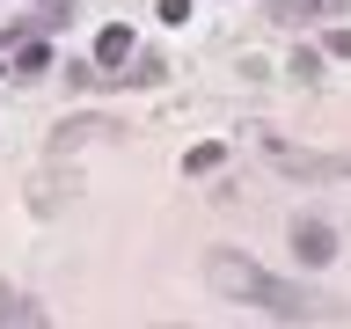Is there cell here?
I'll use <instances>...</instances> for the list:
<instances>
[{
    "instance_id": "obj_1",
    "label": "cell",
    "mask_w": 351,
    "mask_h": 329,
    "mask_svg": "<svg viewBox=\"0 0 351 329\" xmlns=\"http://www.w3.org/2000/svg\"><path fill=\"white\" fill-rule=\"evenodd\" d=\"M205 278H213L219 300L256 307L271 322H329V315H344V300H329V293H315V285H300V278H278V271H263V263L241 256V249H213V256H205Z\"/></svg>"
},
{
    "instance_id": "obj_2",
    "label": "cell",
    "mask_w": 351,
    "mask_h": 329,
    "mask_svg": "<svg viewBox=\"0 0 351 329\" xmlns=\"http://www.w3.org/2000/svg\"><path fill=\"white\" fill-rule=\"evenodd\" d=\"M241 139L263 154V169L300 175V183H344V175H351V154H315V147H300V139H285L278 125H249Z\"/></svg>"
},
{
    "instance_id": "obj_3",
    "label": "cell",
    "mask_w": 351,
    "mask_h": 329,
    "mask_svg": "<svg viewBox=\"0 0 351 329\" xmlns=\"http://www.w3.org/2000/svg\"><path fill=\"white\" fill-rule=\"evenodd\" d=\"M293 256H300V271H329V263H337V227L300 212L293 219Z\"/></svg>"
},
{
    "instance_id": "obj_4",
    "label": "cell",
    "mask_w": 351,
    "mask_h": 329,
    "mask_svg": "<svg viewBox=\"0 0 351 329\" xmlns=\"http://www.w3.org/2000/svg\"><path fill=\"white\" fill-rule=\"evenodd\" d=\"M351 0H271V15L278 22H329V15H344Z\"/></svg>"
},
{
    "instance_id": "obj_5",
    "label": "cell",
    "mask_w": 351,
    "mask_h": 329,
    "mask_svg": "<svg viewBox=\"0 0 351 329\" xmlns=\"http://www.w3.org/2000/svg\"><path fill=\"white\" fill-rule=\"evenodd\" d=\"M125 59H132V22H110L95 37V66H125Z\"/></svg>"
},
{
    "instance_id": "obj_6",
    "label": "cell",
    "mask_w": 351,
    "mask_h": 329,
    "mask_svg": "<svg viewBox=\"0 0 351 329\" xmlns=\"http://www.w3.org/2000/svg\"><path fill=\"white\" fill-rule=\"evenodd\" d=\"M81 139H117V125H103V117H81V125H59V139H51V147H81Z\"/></svg>"
},
{
    "instance_id": "obj_7",
    "label": "cell",
    "mask_w": 351,
    "mask_h": 329,
    "mask_svg": "<svg viewBox=\"0 0 351 329\" xmlns=\"http://www.w3.org/2000/svg\"><path fill=\"white\" fill-rule=\"evenodd\" d=\"M15 315H22V293L0 278V329H15Z\"/></svg>"
},
{
    "instance_id": "obj_8",
    "label": "cell",
    "mask_w": 351,
    "mask_h": 329,
    "mask_svg": "<svg viewBox=\"0 0 351 329\" xmlns=\"http://www.w3.org/2000/svg\"><path fill=\"white\" fill-rule=\"evenodd\" d=\"M15 329H51V315H44V307H29V300H22V315H15Z\"/></svg>"
},
{
    "instance_id": "obj_9",
    "label": "cell",
    "mask_w": 351,
    "mask_h": 329,
    "mask_svg": "<svg viewBox=\"0 0 351 329\" xmlns=\"http://www.w3.org/2000/svg\"><path fill=\"white\" fill-rule=\"evenodd\" d=\"M161 22H191V0H161Z\"/></svg>"
},
{
    "instance_id": "obj_10",
    "label": "cell",
    "mask_w": 351,
    "mask_h": 329,
    "mask_svg": "<svg viewBox=\"0 0 351 329\" xmlns=\"http://www.w3.org/2000/svg\"><path fill=\"white\" fill-rule=\"evenodd\" d=\"M161 329H176V322H161Z\"/></svg>"
}]
</instances>
